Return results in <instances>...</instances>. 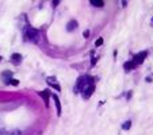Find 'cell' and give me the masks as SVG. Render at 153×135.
<instances>
[{
  "label": "cell",
  "mask_w": 153,
  "mask_h": 135,
  "mask_svg": "<svg viewBox=\"0 0 153 135\" xmlns=\"http://www.w3.org/2000/svg\"><path fill=\"white\" fill-rule=\"evenodd\" d=\"M87 82H93L92 78L89 77V76H83V77H80L77 80V85H76L75 91L76 92H81V91H84L88 85H91V84H87Z\"/></svg>",
  "instance_id": "cell-1"
},
{
  "label": "cell",
  "mask_w": 153,
  "mask_h": 135,
  "mask_svg": "<svg viewBox=\"0 0 153 135\" xmlns=\"http://www.w3.org/2000/svg\"><path fill=\"white\" fill-rule=\"evenodd\" d=\"M25 38L30 42H38L39 39V34L35 29H31V27H26L25 30Z\"/></svg>",
  "instance_id": "cell-2"
},
{
  "label": "cell",
  "mask_w": 153,
  "mask_h": 135,
  "mask_svg": "<svg viewBox=\"0 0 153 135\" xmlns=\"http://www.w3.org/2000/svg\"><path fill=\"white\" fill-rule=\"evenodd\" d=\"M102 43H103V38H99V39H98V41L95 42V45H96V46H100Z\"/></svg>",
  "instance_id": "cell-14"
},
{
  "label": "cell",
  "mask_w": 153,
  "mask_h": 135,
  "mask_svg": "<svg viewBox=\"0 0 153 135\" xmlns=\"http://www.w3.org/2000/svg\"><path fill=\"white\" fill-rule=\"evenodd\" d=\"M0 135H21V131H18V130L6 131V130H3V128H0Z\"/></svg>",
  "instance_id": "cell-7"
},
{
  "label": "cell",
  "mask_w": 153,
  "mask_h": 135,
  "mask_svg": "<svg viewBox=\"0 0 153 135\" xmlns=\"http://www.w3.org/2000/svg\"><path fill=\"white\" fill-rule=\"evenodd\" d=\"M46 82H47V84H49L50 86H54L57 92H60V91H61V86L58 85L57 78H56V77H47V78H46Z\"/></svg>",
  "instance_id": "cell-4"
},
{
  "label": "cell",
  "mask_w": 153,
  "mask_h": 135,
  "mask_svg": "<svg viewBox=\"0 0 153 135\" xmlns=\"http://www.w3.org/2000/svg\"><path fill=\"white\" fill-rule=\"evenodd\" d=\"M11 60H12V62H14L15 65H18L19 62L22 61V56H21V54H18V53H15V54L11 56Z\"/></svg>",
  "instance_id": "cell-8"
},
{
  "label": "cell",
  "mask_w": 153,
  "mask_h": 135,
  "mask_svg": "<svg viewBox=\"0 0 153 135\" xmlns=\"http://www.w3.org/2000/svg\"><path fill=\"white\" fill-rule=\"evenodd\" d=\"M53 99H54V103H56V108H57V115L60 116L61 115V103H60V100H58V97L56 96V95H53Z\"/></svg>",
  "instance_id": "cell-9"
},
{
  "label": "cell",
  "mask_w": 153,
  "mask_h": 135,
  "mask_svg": "<svg viewBox=\"0 0 153 135\" xmlns=\"http://www.w3.org/2000/svg\"><path fill=\"white\" fill-rule=\"evenodd\" d=\"M39 96L45 100V104H46V105H49V96H50L49 91H42V92H39Z\"/></svg>",
  "instance_id": "cell-6"
},
{
  "label": "cell",
  "mask_w": 153,
  "mask_h": 135,
  "mask_svg": "<svg viewBox=\"0 0 153 135\" xmlns=\"http://www.w3.org/2000/svg\"><path fill=\"white\" fill-rule=\"evenodd\" d=\"M93 91H95V85H93V84L88 85L86 89H84V91H83V93H84V97H89L93 93Z\"/></svg>",
  "instance_id": "cell-5"
},
{
  "label": "cell",
  "mask_w": 153,
  "mask_h": 135,
  "mask_svg": "<svg viewBox=\"0 0 153 135\" xmlns=\"http://www.w3.org/2000/svg\"><path fill=\"white\" fill-rule=\"evenodd\" d=\"M0 61H1V57H0Z\"/></svg>",
  "instance_id": "cell-16"
},
{
  "label": "cell",
  "mask_w": 153,
  "mask_h": 135,
  "mask_svg": "<svg viewBox=\"0 0 153 135\" xmlns=\"http://www.w3.org/2000/svg\"><path fill=\"white\" fill-rule=\"evenodd\" d=\"M7 84H12V85H18V84H19V81H18V80H14V78H11V80L7 82Z\"/></svg>",
  "instance_id": "cell-13"
},
{
  "label": "cell",
  "mask_w": 153,
  "mask_h": 135,
  "mask_svg": "<svg viewBox=\"0 0 153 135\" xmlns=\"http://www.w3.org/2000/svg\"><path fill=\"white\" fill-rule=\"evenodd\" d=\"M76 27H77V22H76V20H71L69 23H68V26H67L68 31H73Z\"/></svg>",
  "instance_id": "cell-10"
},
{
  "label": "cell",
  "mask_w": 153,
  "mask_h": 135,
  "mask_svg": "<svg viewBox=\"0 0 153 135\" xmlns=\"http://www.w3.org/2000/svg\"><path fill=\"white\" fill-rule=\"evenodd\" d=\"M91 4L95 6V7H103L104 1H103V0H91Z\"/></svg>",
  "instance_id": "cell-11"
},
{
  "label": "cell",
  "mask_w": 153,
  "mask_h": 135,
  "mask_svg": "<svg viewBox=\"0 0 153 135\" xmlns=\"http://www.w3.org/2000/svg\"><path fill=\"white\" fill-rule=\"evenodd\" d=\"M83 35L86 37V38H87V37H89V31H84V34H83Z\"/></svg>",
  "instance_id": "cell-15"
},
{
  "label": "cell",
  "mask_w": 153,
  "mask_h": 135,
  "mask_svg": "<svg viewBox=\"0 0 153 135\" xmlns=\"http://www.w3.org/2000/svg\"><path fill=\"white\" fill-rule=\"evenodd\" d=\"M130 126H132V122L129 120V122H126V123H123V126H122V127H123V130H129V128H130Z\"/></svg>",
  "instance_id": "cell-12"
},
{
  "label": "cell",
  "mask_w": 153,
  "mask_h": 135,
  "mask_svg": "<svg viewBox=\"0 0 153 135\" xmlns=\"http://www.w3.org/2000/svg\"><path fill=\"white\" fill-rule=\"evenodd\" d=\"M145 58H146V51H142V53H140V54H135L134 57H133L132 62L134 64V66H137V65L142 64Z\"/></svg>",
  "instance_id": "cell-3"
}]
</instances>
